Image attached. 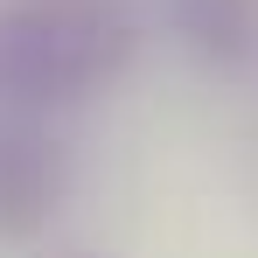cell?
Returning a JSON list of instances; mask_svg holds the SVG:
<instances>
[{
  "instance_id": "cell-1",
  "label": "cell",
  "mask_w": 258,
  "mask_h": 258,
  "mask_svg": "<svg viewBox=\"0 0 258 258\" xmlns=\"http://www.w3.org/2000/svg\"><path fill=\"white\" fill-rule=\"evenodd\" d=\"M133 49L126 0H7L0 7V91L21 105H70L98 91Z\"/></svg>"
},
{
  "instance_id": "cell-2",
  "label": "cell",
  "mask_w": 258,
  "mask_h": 258,
  "mask_svg": "<svg viewBox=\"0 0 258 258\" xmlns=\"http://www.w3.org/2000/svg\"><path fill=\"white\" fill-rule=\"evenodd\" d=\"M63 196V154L42 133H0V237H35Z\"/></svg>"
},
{
  "instance_id": "cell-3",
  "label": "cell",
  "mask_w": 258,
  "mask_h": 258,
  "mask_svg": "<svg viewBox=\"0 0 258 258\" xmlns=\"http://www.w3.org/2000/svg\"><path fill=\"white\" fill-rule=\"evenodd\" d=\"M174 35L210 70H251L258 63V0H168Z\"/></svg>"
}]
</instances>
